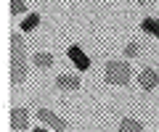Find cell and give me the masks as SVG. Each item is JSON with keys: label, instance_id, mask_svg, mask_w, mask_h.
<instances>
[{"label": "cell", "instance_id": "cell-1", "mask_svg": "<svg viewBox=\"0 0 159 132\" xmlns=\"http://www.w3.org/2000/svg\"><path fill=\"white\" fill-rule=\"evenodd\" d=\"M27 79V45L24 37L13 32L11 35V82L21 85Z\"/></svg>", "mask_w": 159, "mask_h": 132}, {"label": "cell", "instance_id": "cell-2", "mask_svg": "<svg viewBox=\"0 0 159 132\" xmlns=\"http://www.w3.org/2000/svg\"><path fill=\"white\" fill-rule=\"evenodd\" d=\"M133 77V69L127 61H109L106 63V82L109 85H122L125 87Z\"/></svg>", "mask_w": 159, "mask_h": 132}, {"label": "cell", "instance_id": "cell-3", "mask_svg": "<svg viewBox=\"0 0 159 132\" xmlns=\"http://www.w3.org/2000/svg\"><path fill=\"white\" fill-rule=\"evenodd\" d=\"M37 119L40 121H45V127L48 130H56V132H64V130H69V124L61 119V116H56L53 111H48V109H40L37 111Z\"/></svg>", "mask_w": 159, "mask_h": 132}, {"label": "cell", "instance_id": "cell-4", "mask_svg": "<svg viewBox=\"0 0 159 132\" xmlns=\"http://www.w3.org/2000/svg\"><path fill=\"white\" fill-rule=\"evenodd\" d=\"M69 58H72V63L77 66L80 71H85L88 66H90V58L85 56V50H82L80 45H72V48H69Z\"/></svg>", "mask_w": 159, "mask_h": 132}, {"label": "cell", "instance_id": "cell-5", "mask_svg": "<svg viewBox=\"0 0 159 132\" xmlns=\"http://www.w3.org/2000/svg\"><path fill=\"white\" fill-rule=\"evenodd\" d=\"M29 111L27 109H13L11 111V127L13 130H19V132H24V130H29Z\"/></svg>", "mask_w": 159, "mask_h": 132}, {"label": "cell", "instance_id": "cell-6", "mask_svg": "<svg viewBox=\"0 0 159 132\" xmlns=\"http://www.w3.org/2000/svg\"><path fill=\"white\" fill-rule=\"evenodd\" d=\"M138 82H141L143 90H154V87L159 85V74L154 69H143L141 74H138Z\"/></svg>", "mask_w": 159, "mask_h": 132}, {"label": "cell", "instance_id": "cell-7", "mask_svg": "<svg viewBox=\"0 0 159 132\" xmlns=\"http://www.w3.org/2000/svg\"><path fill=\"white\" fill-rule=\"evenodd\" d=\"M56 87L58 90H80V77L74 74H61L56 79Z\"/></svg>", "mask_w": 159, "mask_h": 132}, {"label": "cell", "instance_id": "cell-8", "mask_svg": "<svg viewBox=\"0 0 159 132\" xmlns=\"http://www.w3.org/2000/svg\"><path fill=\"white\" fill-rule=\"evenodd\" d=\"M119 132H143V124L135 119H122L119 121Z\"/></svg>", "mask_w": 159, "mask_h": 132}, {"label": "cell", "instance_id": "cell-9", "mask_svg": "<svg viewBox=\"0 0 159 132\" xmlns=\"http://www.w3.org/2000/svg\"><path fill=\"white\" fill-rule=\"evenodd\" d=\"M141 29H143V32H148V35H154V37H159V21H157V19H143Z\"/></svg>", "mask_w": 159, "mask_h": 132}, {"label": "cell", "instance_id": "cell-10", "mask_svg": "<svg viewBox=\"0 0 159 132\" xmlns=\"http://www.w3.org/2000/svg\"><path fill=\"white\" fill-rule=\"evenodd\" d=\"M34 66H40V69L53 66V56H51V53H37V56H34Z\"/></svg>", "mask_w": 159, "mask_h": 132}, {"label": "cell", "instance_id": "cell-11", "mask_svg": "<svg viewBox=\"0 0 159 132\" xmlns=\"http://www.w3.org/2000/svg\"><path fill=\"white\" fill-rule=\"evenodd\" d=\"M37 24H40V16H37V13H34V16H27V19L21 21V32H32Z\"/></svg>", "mask_w": 159, "mask_h": 132}, {"label": "cell", "instance_id": "cell-12", "mask_svg": "<svg viewBox=\"0 0 159 132\" xmlns=\"http://www.w3.org/2000/svg\"><path fill=\"white\" fill-rule=\"evenodd\" d=\"M11 11H13V16H19V13L27 11V3L24 0H11Z\"/></svg>", "mask_w": 159, "mask_h": 132}, {"label": "cell", "instance_id": "cell-13", "mask_svg": "<svg viewBox=\"0 0 159 132\" xmlns=\"http://www.w3.org/2000/svg\"><path fill=\"white\" fill-rule=\"evenodd\" d=\"M138 53H141V45H138V42H130V45L125 48V56H127V58H135Z\"/></svg>", "mask_w": 159, "mask_h": 132}, {"label": "cell", "instance_id": "cell-14", "mask_svg": "<svg viewBox=\"0 0 159 132\" xmlns=\"http://www.w3.org/2000/svg\"><path fill=\"white\" fill-rule=\"evenodd\" d=\"M138 3H148V0H138Z\"/></svg>", "mask_w": 159, "mask_h": 132}]
</instances>
